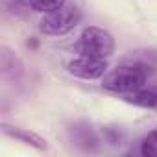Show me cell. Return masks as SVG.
<instances>
[{"mask_svg": "<svg viewBox=\"0 0 157 157\" xmlns=\"http://www.w3.org/2000/svg\"><path fill=\"white\" fill-rule=\"evenodd\" d=\"M153 72V67L146 61H133L129 65H122L111 72H107L102 78V87L105 91L117 93V94H129L139 89H142L148 82L150 74Z\"/></svg>", "mask_w": 157, "mask_h": 157, "instance_id": "6da1fadb", "label": "cell"}, {"mask_svg": "<svg viewBox=\"0 0 157 157\" xmlns=\"http://www.w3.org/2000/svg\"><path fill=\"white\" fill-rule=\"evenodd\" d=\"M67 4V0H30V8L35 13H54Z\"/></svg>", "mask_w": 157, "mask_h": 157, "instance_id": "ba28073f", "label": "cell"}, {"mask_svg": "<svg viewBox=\"0 0 157 157\" xmlns=\"http://www.w3.org/2000/svg\"><path fill=\"white\" fill-rule=\"evenodd\" d=\"M0 128H2L4 135H8L11 139H17L19 142H24V144H28L35 150H41V151L46 150V140L41 135H37V133H33L26 128H17V126H10V124H2Z\"/></svg>", "mask_w": 157, "mask_h": 157, "instance_id": "5b68a950", "label": "cell"}, {"mask_svg": "<svg viewBox=\"0 0 157 157\" xmlns=\"http://www.w3.org/2000/svg\"><path fill=\"white\" fill-rule=\"evenodd\" d=\"M140 153L144 157H157V129L150 131L140 142Z\"/></svg>", "mask_w": 157, "mask_h": 157, "instance_id": "9c48e42d", "label": "cell"}, {"mask_svg": "<svg viewBox=\"0 0 157 157\" xmlns=\"http://www.w3.org/2000/svg\"><path fill=\"white\" fill-rule=\"evenodd\" d=\"M78 48H80L82 56L107 59L115 52V39L107 30L100 26H87L80 35V46Z\"/></svg>", "mask_w": 157, "mask_h": 157, "instance_id": "7a4b0ae2", "label": "cell"}, {"mask_svg": "<svg viewBox=\"0 0 157 157\" xmlns=\"http://www.w3.org/2000/svg\"><path fill=\"white\" fill-rule=\"evenodd\" d=\"M82 21V11L76 6L65 4L61 10L48 13L43 17L41 21V32L44 35H52V37H59V35H67L70 33Z\"/></svg>", "mask_w": 157, "mask_h": 157, "instance_id": "3957f363", "label": "cell"}, {"mask_svg": "<svg viewBox=\"0 0 157 157\" xmlns=\"http://www.w3.org/2000/svg\"><path fill=\"white\" fill-rule=\"evenodd\" d=\"M107 61L91 56H80L67 65V72L80 80H100L107 74Z\"/></svg>", "mask_w": 157, "mask_h": 157, "instance_id": "277c9868", "label": "cell"}, {"mask_svg": "<svg viewBox=\"0 0 157 157\" xmlns=\"http://www.w3.org/2000/svg\"><path fill=\"white\" fill-rule=\"evenodd\" d=\"M70 133H72V140L78 146H82L87 151H94L96 150L98 137H96V133L93 131V128L89 124H76V126H72Z\"/></svg>", "mask_w": 157, "mask_h": 157, "instance_id": "8992f818", "label": "cell"}, {"mask_svg": "<svg viewBox=\"0 0 157 157\" xmlns=\"http://www.w3.org/2000/svg\"><path fill=\"white\" fill-rule=\"evenodd\" d=\"M124 100L133 105H139V107L153 109V107H157V87H142L135 93L126 94Z\"/></svg>", "mask_w": 157, "mask_h": 157, "instance_id": "52a82bcc", "label": "cell"}]
</instances>
